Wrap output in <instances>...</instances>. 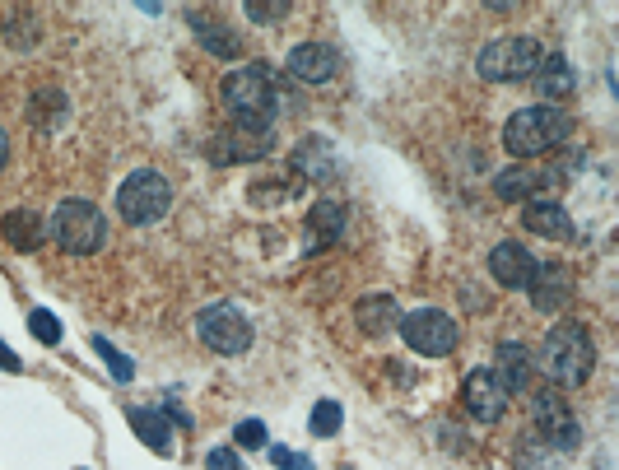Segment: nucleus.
I'll return each instance as SVG.
<instances>
[{"mask_svg":"<svg viewBox=\"0 0 619 470\" xmlns=\"http://www.w3.org/2000/svg\"><path fill=\"white\" fill-rule=\"evenodd\" d=\"M308 429H312V438H336L345 429V410L336 401H317L308 415Z\"/></svg>","mask_w":619,"mask_h":470,"instance_id":"obj_27","label":"nucleus"},{"mask_svg":"<svg viewBox=\"0 0 619 470\" xmlns=\"http://www.w3.org/2000/svg\"><path fill=\"white\" fill-rule=\"evenodd\" d=\"M536 256L526 252L522 242H498L494 252H489V275H494L503 289H526L531 275H536Z\"/></svg>","mask_w":619,"mask_h":470,"instance_id":"obj_14","label":"nucleus"},{"mask_svg":"<svg viewBox=\"0 0 619 470\" xmlns=\"http://www.w3.org/2000/svg\"><path fill=\"white\" fill-rule=\"evenodd\" d=\"M0 373H24V363H19V354H14L10 345H5V340H0Z\"/></svg>","mask_w":619,"mask_h":470,"instance_id":"obj_34","label":"nucleus"},{"mask_svg":"<svg viewBox=\"0 0 619 470\" xmlns=\"http://www.w3.org/2000/svg\"><path fill=\"white\" fill-rule=\"evenodd\" d=\"M522 224L536 238H550V242H573L578 233H573V219H568V210L559 201H545V196H531L522 210Z\"/></svg>","mask_w":619,"mask_h":470,"instance_id":"obj_17","label":"nucleus"},{"mask_svg":"<svg viewBox=\"0 0 619 470\" xmlns=\"http://www.w3.org/2000/svg\"><path fill=\"white\" fill-rule=\"evenodd\" d=\"M28 331H33L42 345H61V336H66V331H61V317H56V312H47V308L28 312Z\"/></svg>","mask_w":619,"mask_h":470,"instance_id":"obj_29","label":"nucleus"},{"mask_svg":"<svg viewBox=\"0 0 619 470\" xmlns=\"http://www.w3.org/2000/svg\"><path fill=\"white\" fill-rule=\"evenodd\" d=\"M247 19H256V24H284L289 19V5H261V0H247Z\"/></svg>","mask_w":619,"mask_h":470,"instance_id":"obj_32","label":"nucleus"},{"mask_svg":"<svg viewBox=\"0 0 619 470\" xmlns=\"http://www.w3.org/2000/svg\"><path fill=\"white\" fill-rule=\"evenodd\" d=\"M284 70L303 84H331L340 70L336 47H322V42H298L294 52L284 56Z\"/></svg>","mask_w":619,"mask_h":470,"instance_id":"obj_12","label":"nucleus"},{"mask_svg":"<svg viewBox=\"0 0 619 470\" xmlns=\"http://www.w3.org/2000/svg\"><path fill=\"white\" fill-rule=\"evenodd\" d=\"M508 401L512 396L498 387L489 368H475V373L466 377V387H461V410L471 419H480V424H498L503 410H508Z\"/></svg>","mask_w":619,"mask_h":470,"instance_id":"obj_11","label":"nucleus"},{"mask_svg":"<svg viewBox=\"0 0 619 470\" xmlns=\"http://www.w3.org/2000/svg\"><path fill=\"white\" fill-rule=\"evenodd\" d=\"M531 419H536V429H545V443H554L559 452H573V447L582 443V424L568 415V405L559 391L540 387L536 396H531Z\"/></svg>","mask_w":619,"mask_h":470,"instance_id":"obj_9","label":"nucleus"},{"mask_svg":"<svg viewBox=\"0 0 619 470\" xmlns=\"http://www.w3.org/2000/svg\"><path fill=\"white\" fill-rule=\"evenodd\" d=\"M126 424L140 433V443H145L149 452H159V457H168V452H173V424L163 419V410L131 405V410H126Z\"/></svg>","mask_w":619,"mask_h":470,"instance_id":"obj_19","label":"nucleus"},{"mask_svg":"<svg viewBox=\"0 0 619 470\" xmlns=\"http://www.w3.org/2000/svg\"><path fill=\"white\" fill-rule=\"evenodd\" d=\"M396 326H401V303L391 294L359 298V331H364V336H387Z\"/></svg>","mask_w":619,"mask_h":470,"instance_id":"obj_20","label":"nucleus"},{"mask_svg":"<svg viewBox=\"0 0 619 470\" xmlns=\"http://www.w3.org/2000/svg\"><path fill=\"white\" fill-rule=\"evenodd\" d=\"M545 61V47L536 38H498L489 42L485 52H480V80L489 84H517V80H531Z\"/></svg>","mask_w":619,"mask_h":470,"instance_id":"obj_6","label":"nucleus"},{"mask_svg":"<svg viewBox=\"0 0 619 470\" xmlns=\"http://www.w3.org/2000/svg\"><path fill=\"white\" fill-rule=\"evenodd\" d=\"M205 470H243V461H238L233 447H215V452L205 457Z\"/></svg>","mask_w":619,"mask_h":470,"instance_id":"obj_33","label":"nucleus"},{"mask_svg":"<svg viewBox=\"0 0 619 470\" xmlns=\"http://www.w3.org/2000/svg\"><path fill=\"white\" fill-rule=\"evenodd\" d=\"M5 163H10V135L0 131V173H5Z\"/></svg>","mask_w":619,"mask_h":470,"instance_id":"obj_35","label":"nucleus"},{"mask_svg":"<svg viewBox=\"0 0 619 470\" xmlns=\"http://www.w3.org/2000/svg\"><path fill=\"white\" fill-rule=\"evenodd\" d=\"M70 98L61 94V89H38V94L28 98V117H33V126L38 131H61L70 117Z\"/></svg>","mask_w":619,"mask_h":470,"instance_id":"obj_23","label":"nucleus"},{"mask_svg":"<svg viewBox=\"0 0 619 470\" xmlns=\"http://www.w3.org/2000/svg\"><path fill=\"white\" fill-rule=\"evenodd\" d=\"M5 42H10L14 52H33L38 47V14L10 5V14H5Z\"/></svg>","mask_w":619,"mask_h":470,"instance_id":"obj_26","label":"nucleus"},{"mask_svg":"<svg viewBox=\"0 0 619 470\" xmlns=\"http://www.w3.org/2000/svg\"><path fill=\"white\" fill-rule=\"evenodd\" d=\"M47 233H52L70 256H94L103 242H108V219L98 210L94 201H61L56 205V215L47 219Z\"/></svg>","mask_w":619,"mask_h":470,"instance_id":"obj_4","label":"nucleus"},{"mask_svg":"<svg viewBox=\"0 0 619 470\" xmlns=\"http://www.w3.org/2000/svg\"><path fill=\"white\" fill-rule=\"evenodd\" d=\"M489 373H494V382L508 391V396H517V391L531 387V373H536V368H531V350H526L522 340H503L494 350V368H489Z\"/></svg>","mask_w":619,"mask_h":470,"instance_id":"obj_16","label":"nucleus"},{"mask_svg":"<svg viewBox=\"0 0 619 470\" xmlns=\"http://www.w3.org/2000/svg\"><path fill=\"white\" fill-rule=\"evenodd\" d=\"M187 19H191V28H196V42H201L210 56H219V61H238V56H243V33H238V28H229L224 19H215V14H205V10H191Z\"/></svg>","mask_w":619,"mask_h":470,"instance_id":"obj_15","label":"nucleus"},{"mask_svg":"<svg viewBox=\"0 0 619 470\" xmlns=\"http://www.w3.org/2000/svg\"><path fill=\"white\" fill-rule=\"evenodd\" d=\"M573 135V117L554 103H531V108H517L503 126V145L517 159H540V154H554Z\"/></svg>","mask_w":619,"mask_h":470,"instance_id":"obj_2","label":"nucleus"},{"mask_svg":"<svg viewBox=\"0 0 619 470\" xmlns=\"http://www.w3.org/2000/svg\"><path fill=\"white\" fill-rule=\"evenodd\" d=\"M0 233H5V242H10L14 252H33L47 238V224L33 210H10V215L0 219Z\"/></svg>","mask_w":619,"mask_h":470,"instance_id":"obj_22","label":"nucleus"},{"mask_svg":"<svg viewBox=\"0 0 619 470\" xmlns=\"http://www.w3.org/2000/svg\"><path fill=\"white\" fill-rule=\"evenodd\" d=\"M294 168L298 173H308L312 182H322V177H331L336 173V159H331V149H326V140H303V145L294 149Z\"/></svg>","mask_w":619,"mask_h":470,"instance_id":"obj_25","label":"nucleus"},{"mask_svg":"<svg viewBox=\"0 0 619 470\" xmlns=\"http://www.w3.org/2000/svg\"><path fill=\"white\" fill-rule=\"evenodd\" d=\"M233 443L247 447V452H261V447H270V433H266L261 419H243V424L233 429Z\"/></svg>","mask_w":619,"mask_h":470,"instance_id":"obj_30","label":"nucleus"},{"mask_svg":"<svg viewBox=\"0 0 619 470\" xmlns=\"http://www.w3.org/2000/svg\"><path fill=\"white\" fill-rule=\"evenodd\" d=\"M540 182H545V177H540L536 168L517 163V168H503V173L494 177V196L498 201H531L540 191Z\"/></svg>","mask_w":619,"mask_h":470,"instance_id":"obj_24","label":"nucleus"},{"mask_svg":"<svg viewBox=\"0 0 619 470\" xmlns=\"http://www.w3.org/2000/svg\"><path fill=\"white\" fill-rule=\"evenodd\" d=\"M196 336H201V345L210 354H247L252 350V322H247L243 312L233 308V303H210V308L196 312Z\"/></svg>","mask_w":619,"mask_h":470,"instance_id":"obj_7","label":"nucleus"},{"mask_svg":"<svg viewBox=\"0 0 619 470\" xmlns=\"http://www.w3.org/2000/svg\"><path fill=\"white\" fill-rule=\"evenodd\" d=\"M219 103L229 112L233 131H252V135H270L275 117L289 108V98L280 89V75L266 61H247V66L229 70L219 84Z\"/></svg>","mask_w":619,"mask_h":470,"instance_id":"obj_1","label":"nucleus"},{"mask_svg":"<svg viewBox=\"0 0 619 470\" xmlns=\"http://www.w3.org/2000/svg\"><path fill=\"white\" fill-rule=\"evenodd\" d=\"M345 215H350V210H345V201H331V196H326V201H317L312 205V215H308V252H317V242H336L340 233H345Z\"/></svg>","mask_w":619,"mask_h":470,"instance_id":"obj_21","label":"nucleus"},{"mask_svg":"<svg viewBox=\"0 0 619 470\" xmlns=\"http://www.w3.org/2000/svg\"><path fill=\"white\" fill-rule=\"evenodd\" d=\"M536 80V89H540V103H559V98H568L573 89H578V75H573V61L568 56H545L540 61V70L531 75Z\"/></svg>","mask_w":619,"mask_h":470,"instance_id":"obj_18","label":"nucleus"},{"mask_svg":"<svg viewBox=\"0 0 619 470\" xmlns=\"http://www.w3.org/2000/svg\"><path fill=\"white\" fill-rule=\"evenodd\" d=\"M266 457L275 470H312V457H303V452H289V447H266Z\"/></svg>","mask_w":619,"mask_h":470,"instance_id":"obj_31","label":"nucleus"},{"mask_svg":"<svg viewBox=\"0 0 619 470\" xmlns=\"http://www.w3.org/2000/svg\"><path fill=\"white\" fill-rule=\"evenodd\" d=\"M526 289H531L536 312H564L568 303H573V275H568L564 266H554V261H540Z\"/></svg>","mask_w":619,"mask_h":470,"instance_id":"obj_13","label":"nucleus"},{"mask_svg":"<svg viewBox=\"0 0 619 470\" xmlns=\"http://www.w3.org/2000/svg\"><path fill=\"white\" fill-rule=\"evenodd\" d=\"M173 210V182L154 168H140L117 187V215L131 224V229H145V224H159L163 215Z\"/></svg>","mask_w":619,"mask_h":470,"instance_id":"obj_5","label":"nucleus"},{"mask_svg":"<svg viewBox=\"0 0 619 470\" xmlns=\"http://www.w3.org/2000/svg\"><path fill=\"white\" fill-rule=\"evenodd\" d=\"M94 354H98V359H103V363H108L112 382H131V377H135V359H131V354H122V350H117L112 340L94 336Z\"/></svg>","mask_w":619,"mask_h":470,"instance_id":"obj_28","label":"nucleus"},{"mask_svg":"<svg viewBox=\"0 0 619 470\" xmlns=\"http://www.w3.org/2000/svg\"><path fill=\"white\" fill-rule=\"evenodd\" d=\"M275 140L270 135H252V131H219L205 140V159L215 163V168H233V163H256L266 159Z\"/></svg>","mask_w":619,"mask_h":470,"instance_id":"obj_10","label":"nucleus"},{"mask_svg":"<svg viewBox=\"0 0 619 470\" xmlns=\"http://www.w3.org/2000/svg\"><path fill=\"white\" fill-rule=\"evenodd\" d=\"M596 368V345L592 336L582 331L578 322H564V326H554L550 336H545V350H540V373H545V382L550 387H582L587 377H592Z\"/></svg>","mask_w":619,"mask_h":470,"instance_id":"obj_3","label":"nucleus"},{"mask_svg":"<svg viewBox=\"0 0 619 470\" xmlns=\"http://www.w3.org/2000/svg\"><path fill=\"white\" fill-rule=\"evenodd\" d=\"M396 331H401L405 345H410L415 354H424V359H447V354L461 345L457 322H452L447 312H438V308H415V312H405Z\"/></svg>","mask_w":619,"mask_h":470,"instance_id":"obj_8","label":"nucleus"}]
</instances>
